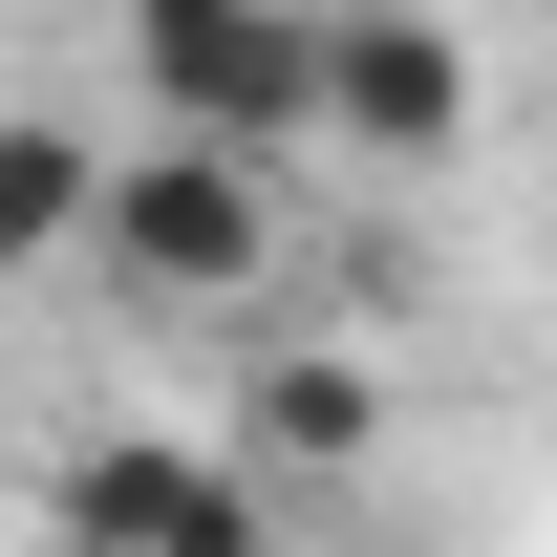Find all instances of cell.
Listing matches in <instances>:
<instances>
[{
  "instance_id": "6da1fadb",
  "label": "cell",
  "mask_w": 557,
  "mask_h": 557,
  "mask_svg": "<svg viewBox=\"0 0 557 557\" xmlns=\"http://www.w3.org/2000/svg\"><path fill=\"white\" fill-rule=\"evenodd\" d=\"M322 44H344V22H278V0H150V22H129V86H150L172 150L300 172V150H322Z\"/></svg>"
},
{
  "instance_id": "7a4b0ae2",
  "label": "cell",
  "mask_w": 557,
  "mask_h": 557,
  "mask_svg": "<svg viewBox=\"0 0 557 557\" xmlns=\"http://www.w3.org/2000/svg\"><path fill=\"white\" fill-rule=\"evenodd\" d=\"M86 258L129 278V300H258V278H278V172L129 129V150H108V236H86Z\"/></svg>"
},
{
  "instance_id": "3957f363",
  "label": "cell",
  "mask_w": 557,
  "mask_h": 557,
  "mask_svg": "<svg viewBox=\"0 0 557 557\" xmlns=\"http://www.w3.org/2000/svg\"><path fill=\"white\" fill-rule=\"evenodd\" d=\"M65 557H278L258 450H172V429H108L65 472Z\"/></svg>"
},
{
  "instance_id": "277c9868",
  "label": "cell",
  "mask_w": 557,
  "mask_h": 557,
  "mask_svg": "<svg viewBox=\"0 0 557 557\" xmlns=\"http://www.w3.org/2000/svg\"><path fill=\"white\" fill-rule=\"evenodd\" d=\"M322 150L450 172V150H472V44H450V22H344V44H322Z\"/></svg>"
},
{
  "instance_id": "5b68a950",
  "label": "cell",
  "mask_w": 557,
  "mask_h": 557,
  "mask_svg": "<svg viewBox=\"0 0 557 557\" xmlns=\"http://www.w3.org/2000/svg\"><path fill=\"white\" fill-rule=\"evenodd\" d=\"M86 236H108V150H86V129H44V108H0V278L86 258Z\"/></svg>"
},
{
  "instance_id": "8992f818",
  "label": "cell",
  "mask_w": 557,
  "mask_h": 557,
  "mask_svg": "<svg viewBox=\"0 0 557 557\" xmlns=\"http://www.w3.org/2000/svg\"><path fill=\"white\" fill-rule=\"evenodd\" d=\"M364 429H386V386H364L344 344H278L258 364V493L278 472H364Z\"/></svg>"
}]
</instances>
